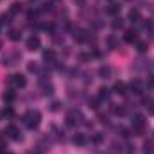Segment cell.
Instances as JSON below:
<instances>
[{
	"instance_id": "18",
	"label": "cell",
	"mask_w": 154,
	"mask_h": 154,
	"mask_svg": "<svg viewBox=\"0 0 154 154\" xmlns=\"http://www.w3.org/2000/svg\"><path fill=\"white\" fill-rule=\"evenodd\" d=\"M120 4H109V7H108V13L109 14H116V13H120Z\"/></svg>"
},
{
	"instance_id": "26",
	"label": "cell",
	"mask_w": 154,
	"mask_h": 154,
	"mask_svg": "<svg viewBox=\"0 0 154 154\" xmlns=\"http://www.w3.org/2000/svg\"><path fill=\"white\" fill-rule=\"evenodd\" d=\"M147 86H149V88H154V75H149V79H147Z\"/></svg>"
},
{
	"instance_id": "4",
	"label": "cell",
	"mask_w": 154,
	"mask_h": 154,
	"mask_svg": "<svg viewBox=\"0 0 154 154\" xmlns=\"http://www.w3.org/2000/svg\"><path fill=\"white\" fill-rule=\"evenodd\" d=\"M39 45H41V41H39L38 36H31L27 39V50H38Z\"/></svg>"
},
{
	"instance_id": "22",
	"label": "cell",
	"mask_w": 154,
	"mask_h": 154,
	"mask_svg": "<svg viewBox=\"0 0 154 154\" xmlns=\"http://www.w3.org/2000/svg\"><path fill=\"white\" fill-rule=\"evenodd\" d=\"M122 25H124L122 18H115V20H113V29H122Z\"/></svg>"
},
{
	"instance_id": "31",
	"label": "cell",
	"mask_w": 154,
	"mask_h": 154,
	"mask_svg": "<svg viewBox=\"0 0 154 154\" xmlns=\"http://www.w3.org/2000/svg\"><path fill=\"white\" fill-rule=\"evenodd\" d=\"M0 47H2V41H0Z\"/></svg>"
},
{
	"instance_id": "5",
	"label": "cell",
	"mask_w": 154,
	"mask_h": 154,
	"mask_svg": "<svg viewBox=\"0 0 154 154\" xmlns=\"http://www.w3.org/2000/svg\"><path fill=\"white\" fill-rule=\"evenodd\" d=\"M5 133H7V134H9V138H13V140H22V134H20V129H18L16 125H9Z\"/></svg>"
},
{
	"instance_id": "7",
	"label": "cell",
	"mask_w": 154,
	"mask_h": 154,
	"mask_svg": "<svg viewBox=\"0 0 154 154\" xmlns=\"http://www.w3.org/2000/svg\"><path fill=\"white\" fill-rule=\"evenodd\" d=\"M124 39H125L127 43H136V41H138V34H136V31H127V32L124 34Z\"/></svg>"
},
{
	"instance_id": "8",
	"label": "cell",
	"mask_w": 154,
	"mask_h": 154,
	"mask_svg": "<svg viewBox=\"0 0 154 154\" xmlns=\"http://www.w3.org/2000/svg\"><path fill=\"white\" fill-rule=\"evenodd\" d=\"M131 90H133V93H136V95H140L142 91H143V84L136 79V81H133L131 82Z\"/></svg>"
},
{
	"instance_id": "23",
	"label": "cell",
	"mask_w": 154,
	"mask_h": 154,
	"mask_svg": "<svg viewBox=\"0 0 154 154\" xmlns=\"http://www.w3.org/2000/svg\"><path fill=\"white\" fill-rule=\"evenodd\" d=\"M27 68H29V72H36V70H38V66H36V63H34V61H29Z\"/></svg>"
},
{
	"instance_id": "12",
	"label": "cell",
	"mask_w": 154,
	"mask_h": 154,
	"mask_svg": "<svg viewBox=\"0 0 154 154\" xmlns=\"http://www.w3.org/2000/svg\"><path fill=\"white\" fill-rule=\"evenodd\" d=\"M2 99H4V102H13V100L16 99V95H14V91H11V90H7V91H4V95H2Z\"/></svg>"
},
{
	"instance_id": "10",
	"label": "cell",
	"mask_w": 154,
	"mask_h": 154,
	"mask_svg": "<svg viewBox=\"0 0 154 154\" xmlns=\"http://www.w3.org/2000/svg\"><path fill=\"white\" fill-rule=\"evenodd\" d=\"M88 32L86 31H82V29H77L75 32H74V38H75V41H86L88 39V36H86Z\"/></svg>"
},
{
	"instance_id": "30",
	"label": "cell",
	"mask_w": 154,
	"mask_h": 154,
	"mask_svg": "<svg viewBox=\"0 0 154 154\" xmlns=\"http://www.w3.org/2000/svg\"><path fill=\"white\" fill-rule=\"evenodd\" d=\"M2 154H13V152H2Z\"/></svg>"
},
{
	"instance_id": "1",
	"label": "cell",
	"mask_w": 154,
	"mask_h": 154,
	"mask_svg": "<svg viewBox=\"0 0 154 154\" xmlns=\"http://www.w3.org/2000/svg\"><path fill=\"white\" fill-rule=\"evenodd\" d=\"M23 120H25V124H27L29 129H36V127L39 125L41 115H39V111H29L27 115L23 116Z\"/></svg>"
},
{
	"instance_id": "2",
	"label": "cell",
	"mask_w": 154,
	"mask_h": 154,
	"mask_svg": "<svg viewBox=\"0 0 154 154\" xmlns=\"http://www.w3.org/2000/svg\"><path fill=\"white\" fill-rule=\"evenodd\" d=\"M145 125H147V122H145V116L143 115H136L133 118V129H134V133H143Z\"/></svg>"
},
{
	"instance_id": "3",
	"label": "cell",
	"mask_w": 154,
	"mask_h": 154,
	"mask_svg": "<svg viewBox=\"0 0 154 154\" xmlns=\"http://www.w3.org/2000/svg\"><path fill=\"white\" fill-rule=\"evenodd\" d=\"M11 82H13L16 88H23V86L27 84V79L22 75V74H14V75H11Z\"/></svg>"
},
{
	"instance_id": "25",
	"label": "cell",
	"mask_w": 154,
	"mask_h": 154,
	"mask_svg": "<svg viewBox=\"0 0 154 154\" xmlns=\"http://www.w3.org/2000/svg\"><path fill=\"white\" fill-rule=\"evenodd\" d=\"M4 115H5V116H9V118H13V116H14V111H13L11 108H7V109L4 111Z\"/></svg>"
},
{
	"instance_id": "13",
	"label": "cell",
	"mask_w": 154,
	"mask_h": 154,
	"mask_svg": "<svg viewBox=\"0 0 154 154\" xmlns=\"http://www.w3.org/2000/svg\"><path fill=\"white\" fill-rule=\"evenodd\" d=\"M129 20L131 22H140V11L138 9H131L129 11Z\"/></svg>"
},
{
	"instance_id": "29",
	"label": "cell",
	"mask_w": 154,
	"mask_h": 154,
	"mask_svg": "<svg viewBox=\"0 0 154 154\" xmlns=\"http://www.w3.org/2000/svg\"><path fill=\"white\" fill-rule=\"evenodd\" d=\"M52 109H54V111L59 109V102H54V104H52Z\"/></svg>"
},
{
	"instance_id": "21",
	"label": "cell",
	"mask_w": 154,
	"mask_h": 154,
	"mask_svg": "<svg viewBox=\"0 0 154 154\" xmlns=\"http://www.w3.org/2000/svg\"><path fill=\"white\" fill-rule=\"evenodd\" d=\"M99 100H100V99H90V102H88L90 108H91V109H99Z\"/></svg>"
},
{
	"instance_id": "19",
	"label": "cell",
	"mask_w": 154,
	"mask_h": 154,
	"mask_svg": "<svg viewBox=\"0 0 154 154\" xmlns=\"http://www.w3.org/2000/svg\"><path fill=\"white\" fill-rule=\"evenodd\" d=\"M20 36H22V34H20V31H9V38L13 39V41H18Z\"/></svg>"
},
{
	"instance_id": "24",
	"label": "cell",
	"mask_w": 154,
	"mask_h": 154,
	"mask_svg": "<svg viewBox=\"0 0 154 154\" xmlns=\"http://www.w3.org/2000/svg\"><path fill=\"white\" fill-rule=\"evenodd\" d=\"M113 111H115V115H125V109L124 108H118V106L113 108Z\"/></svg>"
},
{
	"instance_id": "28",
	"label": "cell",
	"mask_w": 154,
	"mask_h": 154,
	"mask_svg": "<svg viewBox=\"0 0 154 154\" xmlns=\"http://www.w3.org/2000/svg\"><path fill=\"white\" fill-rule=\"evenodd\" d=\"M79 59H81V61H88V59H90V56H86V54H81V56H79Z\"/></svg>"
},
{
	"instance_id": "20",
	"label": "cell",
	"mask_w": 154,
	"mask_h": 154,
	"mask_svg": "<svg viewBox=\"0 0 154 154\" xmlns=\"http://www.w3.org/2000/svg\"><path fill=\"white\" fill-rule=\"evenodd\" d=\"M154 152V143L152 142H145V154H152Z\"/></svg>"
},
{
	"instance_id": "6",
	"label": "cell",
	"mask_w": 154,
	"mask_h": 154,
	"mask_svg": "<svg viewBox=\"0 0 154 154\" xmlns=\"http://www.w3.org/2000/svg\"><path fill=\"white\" fill-rule=\"evenodd\" d=\"M113 91L118 93V95H125V93H127V84L122 82V81H116L115 86H113Z\"/></svg>"
},
{
	"instance_id": "16",
	"label": "cell",
	"mask_w": 154,
	"mask_h": 154,
	"mask_svg": "<svg viewBox=\"0 0 154 154\" xmlns=\"http://www.w3.org/2000/svg\"><path fill=\"white\" fill-rule=\"evenodd\" d=\"M99 99H100V100H104V99H109V90H108L106 86H102V88L99 90Z\"/></svg>"
},
{
	"instance_id": "17",
	"label": "cell",
	"mask_w": 154,
	"mask_h": 154,
	"mask_svg": "<svg viewBox=\"0 0 154 154\" xmlns=\"http://www.w3.org/2000/svg\"><path fill=\"white\" fill-rule=\"evenodd\" d=\"M99 75L104 77V79H108V77L111 75V68H109V66H102V68L99 70Z\"/></svg>"
},
{
	"instance_id": "9",
	"label": "cell",
	"mask_w": 154,
	"mask_h": 154,
	"mask_svg": "<svg viewBox=\"0 0 154 154\" xmlns=\"http://www.w3.org/2000/svg\"><path fill=\"white\" fill-rule=\"evenodd\" d=\"M88 142V138H86V134H82V133H77L75 136H74V143L75 145H84Z\"/></svg>"
},
{
	"instance_id": "11",
	"label": "cell",
	"mask_w": 154,
	"mask_h": 154,
	"mask_svg": "<svg viewBox=\"0 0 154 154\" xmlns=\"http://www.w3.org/2000/svg\"><path fill=\"white\" fill-rule=\"evenodd\" d=\"M43 59H45L47 63H52V61L56 59V52H54V50H45V52H43Z\"/></svg>"
},
{
	"instance_id": "15",
	"label": "cell",
	"mask_w": 154,
	"mask_h": 154,
	"mask_svg": "<svg viewBox=\"0 0 154 154\" xmlns=\"http://www.w3.org/2000/svg\"><path fill=\"white\" fill-rule=\"evenodd\" d=\"M20 11H22V4H20V2L11 4V9H9V13H11V14H18Z\"/></svg>"
},
{
	"instance_id": "14",
	"label": "cell",
	"mask_w": 154,
	"mask_h": 154,
	"mask_svg": "<svg viewBox=\"0 0 154 154\" xmlns=\"http://www.w3.org/2000/svg\"><path fill=\"white\" fill-rule=\"evenodd\" d=\"M147 48H149V43L147 41H136V50L138 52H147Z\"/></svg>"
},
{
	"instance_id": "27",
	"label": "cell",
	"mask_w": 154,
	"mask_h": 154,
	"mask_svg": "<svg viewBox=\"0 0 154 154\" xmlns=\"http://www.w3.org/2000/svg\"><path fill=\"white\" fill-rule=\"evenodd\" d=\"M100 140H102V136H100L99 133H95V136H93V142H95V143H99Z\"/></svg>"
},
{
	"instance_id": "32",
	"label": "cell",
	"mask_w": 154,
	"mask_h": 154,
	"mask_svg": "<svg viewBox=\"0 0 154 154\" xmlns=\"http://www.w3.org/2000/svg\"><path fill=\"white\" fill-rule=\"evenodd\" d=\"M79 2H82V0H79Z\"/></svg>"
}]
</instances>
